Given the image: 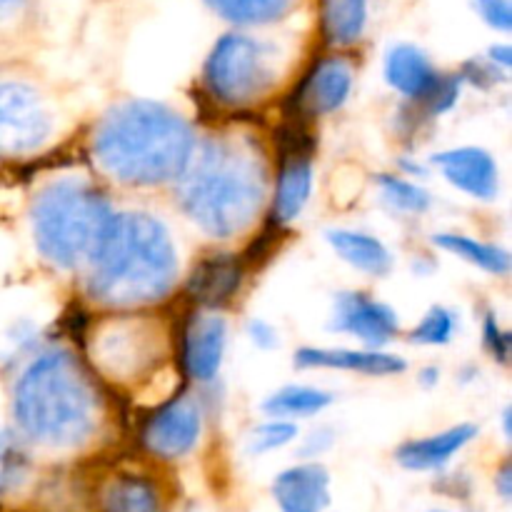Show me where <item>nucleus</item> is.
<instances>
[{
    "label": "nucleus",
    "instance_id": "f257e3e1",
    "mask_svg": "<svg viewBox=\"0 0 512 512\" xmlns=\"http://www.w3.org/2000/svg\"><path fill=\"white\" fill-rule=\"evenodd\" d=\"M193 128L155 100H128L103 115L93 133L95 163L123 185L150 188L180 180L193 158Z\"/></svg>",
    "mask_w": 512,
    "mask_h": 512
},
{
    "label": "nucleus",
    "instance_id": "f03ea898",
    "mask_svg": "<svg viewBox=\"0 0 512 512\" xmlns=\"http://www.w3.org/2000/svg\"><path fill=\"white\" fill-rule=\"evenodd\" d=\"M88 263L90 298L113 308L158 303L178 278L173 238L148 213L113 215Z\"/></svg>",
    "mask_w": 512,
    "mask_h": 512
},
{
    "label": "nucleus",
    "instance_id": "7ed1b4c3",
    "mask_svg": "<svg viewBox=\"0 0 512 512\" xmlns=\"http://www.w3.org/2000/svg\"><path fill=\"white\" fill-rule=\"evenodd\" d=\"M18 433L45 448H75L98 423V393L68 350L38 355L13 390Z\"/></svg>",
    "mask_w": 512,
    "mask_h": 512
},
{
    "label": "nucleus",
    "instance_id": "20e7f679",
    "mask_svg": "<svg viewBox=\"0 0 512 512\" xmlns=\"http://www.w3.org/2000/svg\"><path fill=\"white\" fill-rule=\"evenodd\" d=\"M265 165L250 148L208 140L180 175L178 198L185 215L213 238L243 233L265 203Z\"/></svg>",
    "mask_w": 512,
    "mask_h": 512
},
{
    "label": "nucleus",
    "instance_id": "39448f33",
    "mask_svg": "<svg viewBox=\"0 0 512 512\" xmlns=\"http://www.w3.org/2000/svg\"><path fill=\"white\" fill-rule=\"evenodd\" d=\"M113 210L100 190L83 180H55L30 208V228L40 255L58 268H75L98 248Z\"/></svg>",
    "mask_w": 512,
    "mask_h": 512
},
{
    "label": "nucleus",
    "instance_id": "423d86ee",
    "mask_svg": "<svg viewBox=\"0 0 512 512\" xmlns=\"http://www.w3.org/2000/svg\"><path fill=\"white\" fill-rule=\"evenodd\" d=\"M283 65V48L275 40L248 30L225 33L205 60L203 80L218 103L240 108L263 98L275 85Z\"/></svg>",
    "mask_w": 512,
    "mask_h": 512
},
{
    "label": "nucleus",
    "instance_id": "0eeeda50",
    "mask_svg": "<svg viewBox=\"0 0 512 512\" xmlns=\"http://www.w3.org/2000/svg\"><path fill=\"white\" fill-rule=\"evenodd\" d=\"M53 130L43 95L23 80H0V155L38 150Z\"/></svg>",
    "mask_w": 512,
    "mask_h": 512
},
{
    "label": "nucleus",
    "instance_id": "6e6552de",
    "mask_svg": "<svg viewBox=\"0 0 512 512\" xmlns=\"http://www.w3.org/2000/svg\"><path fill=\"white\" fill-rule=\"evenodd\" d=\"M200 430H203V413L198 400L180 395L148 420L143 430V445L160 460H178L198 445Z\"/></svg>",
    "mask_w": 512,
    "mask_h": 512
},
{
    "label": "nucleus",
    "instance_id": "1a4fd4ad",
    "mask_svg": "<svg viewBox=\"0 0 512 512\" xmlns=\"http://www.w3.org/2000/svg\"><path fill=\"white\" fill-rule=\"evenodd\" d=\"M330 330L358 338L370 350L383 348L398 335L400 320L390 305L365 293H340L335 298Z\"/></svg>",
    "mask_w": 512,
    "mask_h": 512
},
{
    "label": "nucleus",
    "instance_id": "9d476101",
    "mask_svg": "<svg viewBox=\"0 0 512 512\" xmlns=\"http://www.w3.org/2000/svg\"><path fill=\"white\" fill-rule=\"evenodd\" d=\"M155 353V333L143 323H110L95 338V358L100 368L115 378H133L148 368Z\"/></svg>",
    "mask_w": 512,
    "mask_h": 512
},
{
    "label": "nucleus",
    "instance_id": "9b49d317",
    "mask_svg": "<svg viewBox=\"0 0 512 512\" xmlns=\"http://www.w3.org/2000/svg\"><path fill=\"white\" fill-rule=\"evenodd\" d=\"M228 343V325L218 313L190 315L183 335L185 370L198 383H210L218 378Z\"/></svg>",
    "mask_w": 512,
    "mask_h": 512
},
{
    "label": "nucleus",
    "instance_id": "f8f14e48",
    "mask_svg": "<svg viewBox=\"0 0 512 512\" xmlns=\"http://www.w3.org/2000/svg\"><path fill=\"white\" fill-rule=\"evenodd\" d=\"M435 165L443 170V178L465 195L478 200H495L500 190L498 163L493 155L483 148H465L445 150L435 155Z\"/></svg>",
    "mask_w": 512,
    "mask_h": 512
},
{
    "label": "nucleus",
    "instance_id": "ddd939ff",
    "mask_svg": "<svg viewBox=\"0 0 512 512\" xmlns=\"http://www.w3.org/2000/svg\"><path fill=\"white\" fill-rule=\"evenodd\" d=\"M383 75L385 83L408 100H428L443 80L428 53L413 43L390 45L385 53Z\"/></svg>",
    "mask_w": 512,
    "mask_h": 512
},
{
    "label": "nucleus",
    "instance_id": "4468645a",
    "mask_svg": "<svg viewBox=\"0 0 512 512\" xmlns=\"http://www.w3.org/2000/svg\"><path fill=\"white\" fill-rule=\"evenodd\" d=\"M353 65L345 58H323L300 85L298 103L308 115H330L353 93Z\"/></svg>",
    "mask_w": 512,
    "mask_h": 512
},
{
    "label": "nucleus",
    "instance_id": "2eb2a0df",
    "mask_svg": "<svg viewBox=\"0 0 512 512\" xmlns=\"http://www.w3.org/2000/svg\"><path fill=\"white\" fill-rule=\"evenodd\" d=\"M273 498L283 512H325L330 505L328 470L318 463L283 470L273 483Z\"/></svg>",
    "mask_w": 512,
    "mask_h": 512
},
{
    "label": "nucleus",
    "instance_id": "dca6fc26",
    "mask_svg": "<svg viewBox=\"0 0 512 512\" xmlns=\"http://www.w3.org/2000/svg\"><path fill=\"white\" fill-rule=\"evenodd\" d=\"M298 368H330L345 370V373L370 375H400L405 370V360L398 355L380 353V350H348V348H303L295 355Z\"/></svg>",
    "mask_w": 512,
    "mask_h": 512
},
{
    "label": "nucleus",
    "instance_id": "f3484780",
    "mask_svg": "<svg viewBox=\"0 0 512 512\" xmlns=\"http://www.w3.org/2000/svg\"><path fill=\"white\" fill-rule=\"evenodd\" d=\"M478 428L475 425H455V428L443 430L438 435H430L423 440H410L400 445L395 458L405 470L415 473H428V470H440L448 465L470 440H475Z\"/></svg>",
    "mask_w": 512,
    "mask_h": 512
},
{
    "label": "nucleus",
    "instance_id": "a211bd4d",
    "mask_svg": "<svg viewBox=\"0 0 512 512\" xmlns=\"http://www.w3.org/2000/svg\"><path fill=\"white\" fill-rule=\"evenodd\" d=\"M243 283V268L233 255H210L195 265L188 290L198 303L215 308L233 298Z\"/></svg>",
    "mask_w": 512,
    "mask_h": 512
},
{
    "label": "nucleus",
    "instance_id": "6ab92c4d",
    "mask_svg": "<svg viewBox=\"0 0 512 512\" xmlns=\"http://www.w3.org/2000/svg\"><path fill=\"white\" fill-rule=\"evenodd\" d=\"M313 193V163L305 150H293L285 158L280 170L278 188H275L273 215L278 223H293L308 205Z\"/></svg>",
    "mask_w": 512,
    "mask_h": 512
},
{
    "label": "nucleus",
    "instance_id": "aec40b11",
    "mask_svg": "<svg viewBox=\"0 0 512 512\" xmlns=\"http://www.w3.org/2000/svg\"><path fill=\"white\" fill-rule=\"evenodd\" d=\"M325 240L330 248L340 255L348 265H353L360 273H368L373 278H383L393 268V255L380 243L375 235L360 233V230H343L335 228L325 233Z\"/></svg>",
    "mask_w": 512,
    "mask_h": 512
},
{
    "label": "nucleus",
    "instance_id": "412c9836",
    "mask_svg": "<svg viewBox=\"0 0 512 512\" xmlns=\"http://www.w3.org/2000/svg\"><path fill=\"white\" fill-rule=\"evenodd\" d=\"M370 23V0H323L320 28L335 48H350L365 35Z\"/></svg>",
    "mask_w": 512,
    "mask_h": 512
},
{
    "label": "nucleus",
    "instance_id": "4be33fe9",
    "mask_svg": "<svg viewBox=\"0 0 512 512\" xmlns=\"http://www.w3.org/2000/svg\"><path fill=\"white\" fill-rule=\"evenodd\" d=\"M203 3L225 23L248 30L278 23L293 13L300 0H203Z\"/></svg>",
    "mask_w": 512,
    "mask_h": 512
},
{
    "label": "nucleus",
    "instance_id": "5701e85b",
    "mask_svg": "<svg viewBox=\"0 0 512 512\" xmlns=\"http://www.w3.org/2000/svg\"><path fill=\"white\" fill-rule=\"evenodd\" d=\"M433 243L438 245V248H443L445 253L458 255L460 260H465V263L475 265V268L485 270V273L490 275L510 273V253L498 248V245L480 243V240L458 233H438L433 238Z\"/></svg>",
    "mask_w": 512,
    "mask_h": 512
},
{
    "label": "nucleus",
    "instance_id": "b1692460",
    "mask_svg": "<svg viewBox=\"0 0 512 512\" xmlns=\"http://www.w3.org/2000/svg\"><path fill=\"white\" fill-rule=\"evenodd\" d=\"M330 403H333V395L325 390L310 388V385H288L270 395L263 403V410L270 418H313L323 413Z\"/></svg>",
    "mask_w": 512,
    "mask_h": 512
},
{
    "label": "nucleus",
    "instance_id": "393cba45",
    "mask_svg": "<svg viewBox=\"0 0 512 512\" xmlns=\"http://www.w3.org/2000/svg\"><path fill=\"white\" fill-rule=\"evenodd\" d=\"M103 512H160L158 490L140 475H120L105 488Z\"/></svg>",
    "mask_w": 512,
    "mask_h": 512
},
{
    "label": "nucleus",
    "instance_id": "a878e982",
    "mask_svg": "<svg viewBox=\"0 0 512 512\" xmlns=\"http://www.w3.org/2000/svg\"><path fill=\"white\" fill-rule=\"evenodd\" d=\"M378 188L385 203L400 213L420 215L430 208V195L420 185L398 178V175H378Z\"/></svg>",
    "mask_w": 512,
    "mask_h": 512
},
{
    "label": "nucleus",
    "instance_id": "bb28decb",
    "mask_svg": "<svg viewBox=\"0 0 512 512\" xmlns=\"http://www.w3.org/2000/svg\"><path fill=\"white\" fill-rule=\"evenodd\" d=\"M25 473H28V453L23 443L10 430H0V495L18 488Z\"/></svg>",
    "mask_w": 512,
    "mask_h": 512
},
{
    "label": "nucleus",
    "instance_id": "cd10ccee",
    "mask_svg": "<svg viewBox=\"0 0 512 512\" xmlns=\"http://www.w3.org/2000/svg\"><path fill=\"white\" fill-rule=\"evenodd\" d=\"M455 328H458V318L453 310L435 305L423 315L418 328L410 333V340L418 345H448L453 340Z\"/></svg>",
    "mask_w": 512,
    "mask_h": 512
},
{
    "label": "nucleus",
    "instance_id": "c85d7f7f",
    "mask_svg": "<svg viewBox=\"0 0 512 512\" xmlns=\"http://www.w3.org/2000/svg\"><path fill=\"white\" fill-rule=\"evenodd\" d=\"M298 428L290 420H270V423L258 425L248 438V450L253 455L273 453V450L283 448V445L293 443Z\"/></svg>",
    "mask_w": 512,
    "mask_h": 512
},
{
    "label": "nucleus",
    "instance_id": "c756f323",
    "mask_svg": "<svg viewBox=\"0 0 512 512\" xmlns=\"http://www.w3.org/2000/svg\"><path fill=\"white\" fill-rule=\"evenodd\" d=\"M475 13L483 18L485 25L500 33H510L512 28V3L510 0H473Z\"/></svg>",
    "mask_w": 512,
    "mask_h": 512
},
{
    "label": "nucleus",
    "instance_id": "7c9ffc66",
    "mask_svg": "<svg viewBox=\"0 0 512 512\" xmlns=\"http://www.w3.org/2000/svg\"><path fill=\"white\" fill-rule=\"evenodd\" d=\"M460 90H463V80H460V75H455V78L440 80V85L433 90V95L428 98L430 113H433V115L448 113V110L453 108L455 103H458Z\"/></svg>",
    "mask_w": 512,
    "mask_h": 512
},
{
    "label": "nucleus",
    "instance_id": "2f4dec72",
    "mask_svg": "<svg viewBox=\"0 0 512 512\" xmlns=\"http://www.w3.org/2000/svg\"><path fill=\"white\" fill-rule=\"evenodd\" d=\"M483 335H485V345H488L490 353H493L495 358L500 360V363H508V358H510V333L500 330L498 320H495L493 313L485 318Z\"/></svg>",
    "mask_w": 512,
    "mask_h": 512
},
{
    "label": "nucleus",
    "instance_id": "473e14b6",
    "mask_svg": "<svg viewBox=\"0 0 512 512\" xmlns=\"http://www.w3.org/2000/svg\"><path fill=\"white\" fill-rule=\"evenodd\" d=\"M500 78H503V70L495 68L490 60H470L465 65V73L460 75V80H473L475 85H483V88H490Z\"/></svg>",
    "mask_w": 512,
    "mask_h": 512
},
{
    "label": "nucleus",
    "instance_id": "72a5a7b5",
    "mask_svg": "<svg viewBox=\"0 0 512 512\" xmlns=\"http://www.w3.org/2000/svg\"><path fill=\"white\" fill-rule=\"evenodd\" d=\"M248 333L250 340H253L258 348H275V345H278V335H275L273 325H268L265 320H253V323L248 325Z\"/></svg>",
    "mask_w": 512,
    "mask_h": 512
},
{
    "label": "nucleus",
    "instance_id": "f704fd0d",
    "mask_svg": "<svg viewBox=\"0 0 512 512\" xmlns=\"http://www.w3.org/2000/svg\"><path fill=\"white\" fill-rule=\"evenodd\" d=\"M28 5L30 0H0V28L13 25L15 20L23 18Z\"/></svg>",
    "mask_w": 512,
    "mask_h": 512
},
{
    "label": "nucleus",
    "instance_id": "c9c22d12",
    "mask_svg": "<svg viewBox=\"0 0 512 512\" xmlns=\"http://www.w3.org/2000/svg\"><path fill=\"white\" fill-rule=\"evenodd\" d=\"M488 60L495 65V68H500L505 73V70L512 65L510 45H493V48L488 50Z\"/></svg>",
    "mask_w": 512,
    "mask_h": 512
},
{
    "label": "nucleus",
    "instance_id": "e433bc0d",
    "mask_svg": "<svg viewBox=\"0 0 512 512\" xmlns=\"http://www.w3.org/2000/svg\"><path fill=\"white\" fill-rule=\"evenodd\" d=\"M498 485H500V495H503V498L508 500L510 493H512V473H510V465H505V468L500 470Z\"/></svg>",
    "mask_w": 512,
    "mask_h": 512
}]
</instances>
